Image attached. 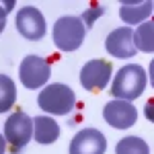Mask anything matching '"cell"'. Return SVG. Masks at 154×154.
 <instances>
[{"label":"cell","mask_w":154,"mask_h":154,"mask_svg":"<svg viewBox=\"0 0 154 154\" xmlns=\"http://www.w3.org/2000/svg\"><path fill=\"white\" fill-rule=\"evenodd\" d=\"M148 74L138 64H128L115 72V78L111 84V95L121 101H134L146 91Z\"/></svg>","instance_id":"obj_1"},{"label":"cell","mask_w":154,"mask_h":154,"mask_svg":"<svg viewBox=\"0 0 154 154\" xmlns=\"http://www.w3.org/2000/svg\"><path fill=\"white\" fill-rule=\"evenodd\" d=\"M37 105L48 115H68L76 105V95L68 84L51 82L41 88L37 97Z\"/></svg>","instance_id":"obj_2"},{"label":"cell","mask_w":154,"mask_h":154,"mask_svg":"<svg viewBox=\"0 0 154 154\" xmlns=\"http://www.w3.org/2000/svg\"><path fill=\"white\" fill-rule=\"evenodd\" d=\"M86 29H84L80 17H60L54 23L51 37L60 51H74L82 45Z\"/></svg>","instance_id":"obj_3"},{"label":"cell","mask_w":154,"mask_h":154,"mask_svg":"<svg viewBox=\"0 0 154 154\" xmlns=\"http://www.w3.org/2000/svg\"><path fill=\"white\" fill-rule=\"evenodd\" d=\"M49 74H51V68H49V62L43 60L41 56H25L21 66H19V78L23 82L25 88H41L45 86L49 80Z\"/></svg>","instance_id":"obj_4"},{"label":"cell","mask_w":154,"mask_h":154,"mask_svg":"<svg viewBox=\"0 0 154 154\" xmlns=\"http://www.w3.org/2000/svg\"><path fill=\"white\" fill-rule=\"evenodd\" d=\"M4 140L6 144H11L14 150H21L23 146L33 140V117H29L23 111H17L8 115V119L4 121Z\"/></svg>","instance_id":"obj_5"},{"label":"cell","mask_w":154,"mask_h":154,"mask_svg":"<svg viewBox=\"0 0 154 154\" xmlns=\"http://www.w3.org/2000/svg\"><path fill=\"white\" fill-rule=\"evenodd\" d=\"M14 27H17V31H19L25 39H29V41H39V39H43V37H45V31H48L45 19H43L41 11L35 8V6H23V8H19Z\"/></svg>","instance_id":"obj_6"},{"label":"cell","mask_w":154,"mask_h":154,"mask_svg":"<svg viewBox=\"0 0 154 154\" xmlns=\"http://www.w3.org/2000/svg\"><path fill=\"white\" fill-rule=\"evenodd\" d=\"M103 117L105 121L115 128V130H128L138 121V111L130 101H121V99H113L109 101L103 109Z\"/></svg>","instance_id":"obj_7"},{"label":"cell","mask_w":154,"mask_h":154,"mask_svg":"<svg viewBox=\"0 0 154 154\" xmlns=\"http://www.w3.org/2000/svg\"><path fill=\"white\" fill-rule=\"evenodd\" d=\"M111 64L107 60H91L80 70V84L86 91H103L111 80Z\"/></svg>","instance_id":"obj_8"},{"label":"cell","mask_w":154,"mask_h":154,"mask_svg":"<svg viewBox=\"0 0 154 154\" xmlns=\"http://www.w3.org/2000/svg\"><path fill=\"white\" fill-rule=\"evenodd\" d=\"M107 150V138L103 131L95 128L80 130L70 142V154H105Z\"/></svg>","instance_id":"obj_9"},{"label":"cell","mask_w":154,"mask_h":154,"mask_svg":"<svg viewBox=\"0 0 154 154\" xmlns=\"http://www.w3.org/2000/svg\"><path fill=\"white\" fill-rule=\"evenodd\" d=\"M105 48L111 56L115 58H131L136 56V45H134V31L131 27H117L115 31H111L105 41Z\"/></svg>","instance_id":"obj_10"},{"label":"cell","mask_w":154,"mask_h":154,"mask_svg":"<svg viewBox=\"0 0 154 154\" xmlns=\"http://www.w3.org/2000/svg\"><path fill=\"white\" fill-rule=\"evenodd\" d=\"M154 11V4L152 0H136V2H121V6H119V17H121V21L123 23H128V27L136 23H142L146 21Z\"/></svg>","instance_id":"obj_11"},{"label":"cell","mask_w":154,"mask_h":154,"mask_svg":"<svg viewBox=\"0 0 154 154\" xmlns=\"http://www.w3.org/2000/svg\"><path fill=\"white\" fill-rule=\"evenodd\" d=\"M60 138V125L58 121L49 115H37L33 117V140L39 144H54Z\"/></svg>","instance_id":"obj_12"},{"label":"cell","mask_w":154,"mask_h":154,"mask_svg":"<svg viewBox=\"0 0 154 154\" xmlns=\"http://www.w3.org/2000/svg\"><path fill=\"white\" fill-rule=\"evenodd\" d=\"M134 45L144 54H152L154 51V23H142L134 31Z\"/></svg>","instance_id":"obj_13"},{"label":"cell","mask_w":154,"mask_h":154,"mask_svg":"<svg viewBox=\"0 0 154 154\" xmlns=\"http://www.w3.org/2000/svg\"><path fill=\"white\" fill-rule=\"evenodd\" d=\"M17 103V86L14 80L6 74H0V113L11 111Z\"/></svg>","instance_id":"obj_14"},{"label":"cell","mask_w":154,"mask_h":154,"mask_svg":"<svg viewBox=\"0 0 154 154\" xmlns=\"http://www.w3.org/2000/svg\"><path fill=\"white\" fill-rule=\"evenodd\" d=\"M115 154H150V146L138 136H125L117 142Z\"/></svg>","instance_id":"obj_15"},{"label":"cell","mask_w":154,"mask_h":154,"mask_svg":"<svg viewBox=\"0 0 154 154\" xmlns=\"http://www.w3.org/2000/svg\"><path fill=\"white\" fill-rule=\"evenodd\" d=\"M103 12H105V8H103V6H95V8H88V11H84V12H82V17H80V21H82L84 29L93 27V25H95V19H99Z\"/></svg>","instance_id":"obj_16"},{"label":"cell","mask_w":154,"mask_h":154,"mask_svg":"<svg viewBox=\"0 0 154 154\" xmlns=\"http://www.w3.org/2000/svg\"><path fill=\"white\" fill-rule=\"evenodd\" d=\"M12 6H14V2H12V0L6 2V6H2V4H0V33H2V31H4V27H6V14H8V11H11Z\"/></svg>","instance_id":"obj_17"},{"label":"cell","mask_w":154,"mask_h":154,"mask_svg":"<svg viewBox=\"0 0 154 154\" xmlns=\"http://www.w3.org/2000/svg\"><path fill=\"white\" fill-rule=\"evenodd\" d=\"M6 152V140H4V136H0V154Z\"/></svg>","instance_id":"obj_18"}]
</instances>
